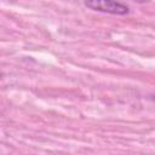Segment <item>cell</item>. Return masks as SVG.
<instances>
[{
	"label": "cell",
	"mask_w": 155,
	"mask_h": 155,
	"mask_svg": "<svg viewBox=\"0 0 155 155\" xmlns=\"http://www.w3.org/2000/svg\"><path fill=\"white\" fill-rule=\"evenodd\" d=\"M84 5L92 11L103 12L108 15L125 16L130 12L128 6L116 0H84Z\"/></svg>",
	"instance_id": "1"
}]
</instances>
